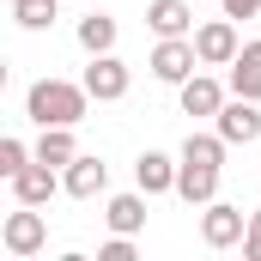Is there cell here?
Returning <instances> with one entry per match:
<instances>
[{
    "instance_id": "6da1fadb",
    "label": "cell",
    "mask_w": 261,
    "mask_h": 261,
    "mask_svg": "<svg viewBox=\"0 0 261 261\" xmlns=\"http://www.w3.org/2000/svg\"><path fill=\"white\" fill-rule=\"evenodd\" d=\"M85 103H91V91L73 85V79H37L24 91V116L37 128H73V122H85Z\"/></svg>"
},
{
    "instance_id": "7a4b0ae2",
    "label": "cell",
    "mask_w": 261,
    "mask_h": 261,
    "mask_svg": "<svg viewBox=\"0 0 261 261\" xmlns=\"http://www.w3.org/2000/svg\"><path fill=\"white\" fill-rule=\"evenodd\" d=\"M0 243H6V255H18V261L43 255V243H49V219H43L37 206L18 200V213H6V225H0Z\"/></svg>"
},
{
    "instance_id": "3957f363",
    "label": "cell",
    "mask_w": 261,
    "mask_h": 261,
    "mask_svg": "<svg viewBox=\"0 0 261 261\" xmlns=\"http://www.w3.org/2000/svg\"><path fill=\"white\" fill-rule=\"evenodd\" d=\"M195 73H200V49H195V37H158V49H152V79L182 85V79H195Z\"/></svg>"
},
{
    "instance_id": "277c9868",
    "label": "cell",
    "mask_w": 261,
    "mask_h": 261,
    "mask_svg": "<svg viewBox=\"0 0 261 261\" xmlns=\"http://www.w3.org/2000/svg\"><path fill=\"white\" fill-rule=\"evenodd\" d=\"M243 231H249L243 206H231V200H206L200 206V243L206 249H231V243H243Z\"/></svg>"
},
{
    "instance_id": "5b68a950",
    "label": "cell",
    "mask_w": 261,
    "mask_h": 261,
    "mask_svg": "<svg viewBox=\"0 0 261 261\" xmlns=\"http://www.w3.org/2000/svg\"><path fill=\"white\" fill-rule=\"evenodd\" d=\"M79 85H85L97 103H122L128 85H134V73H128V61H116V49H110V55H91V67H85Z\"/></svg>"
},
{
    "instance_id": "8992f818",
    "label": "cell",
    "mask_w": 261,
    "mask_h": 261,
    "mask_svg": "<svg viewBox=\"0 0 261 261\" xmlns=\"http://www.w3.org/2000/svg\"><path fill=\"white\" fill-rule=\"evenodd\" d=\"M213 122H219V134H225L231 146H255V140H261V110H255V97H237V91H231L225 110H219Z\"/></svg>"
},
{
    "instance_id": "52a82bcc",
    "label": "cell",
    "mask_w": 261,
    "mask_h": 261,
    "mask_svg": "<svg viewBox=\"0 0 261 261\" xmlns=\"http://www.w3.org/2000/svg\"><path fill=\"white\" fill-rule=\"evenodd\" d=\"M55 189H67V182H61V170H55V164H43V158H31V164L12 176V200H24V206H49Z\"/></svg>"
},
{
    "instance_id": "ba28073f",
    "label": "cell",
    "mask_w": 261,
    "mask_h": 261,
    "mask_svg": "<svg viewBox=\"0 0 261 261\" xmlns=\"http://www.w3.org/2000/svg\"><path fill=\"white\" fill-rule=\"evenodd\" d=\"M195 49H200V67H231L237 61V24L231 18H213V24H200L195 31Z\"/></svg>"
},
{
    "instance_id": "9c48e42d",
    "label": "cell",
    "mask_w": 261,
    "mask_h": 261,
    "mask_svg": "<svg viewBox=\"0 0 261 261\" xmlns=\"http://www.w3.org/2000/svg\"><path fill=\"white\" fill-rule=\"evenodd\" d=\"M61 182H67V195H73V200H97L103 189H110V164L91 158V152H79V158L61 170Z\"/></svg>"
},
{
    "instance_id": "30bf717a",
    "label": "cell",
    "mask_w": 261,
    "mask_h": 261,
    "mask_svg": "<svg viewBox=\"0 0 261 261\" xmlns=\"http://www.w3.org/2000/svg\"><path fill=\"white\" fill-rule=\"evenodd\" d=\"M176 195L189 200V206L219 200V164H206V158H182V170H176Z\"/></svg>"
},
{
    "instance_id": "8fae6325",
    "label": "cell",
    "mask_w": 261,
    "mask_h": 261,
    "mask_svg": "<svg viewBox=\"0 0 261 261\" xmlns=\"http://www.w3.org/2000/svg\"><path fill=\"white\" fill-rule=\"evenodd\" d=\"M176 170H182V158H170V152H140L134 182H140L146 195H176Z\"/></svg>"
},
{
    "instance_id": "7c38bea8",
    "label": "cell",
    "mask_w": 261,
    "mask_h": 261,
    "mask_svg": "<svg viewBox=\"0 0 261 261\" xmlns=\"http://www.w3.org/2000/svg\"><path fill=\"white\" fill-rule=\"evenodd\" d=\"M176 91H182V116H219V110H225V85H219L213 73H195V79H182Z\"/></svg>"
},
{
    "instance_id": "4fadbf2b",
    "label": "cell",
    "mask_w": 261,
    "mask_h": 261,
    "mask_svg": "<svg viewBox=\"0 0 261 261\" xmlns=\"http://www.w3.org/2000/svg\"><path fill=\"white\" fill-rule=\"evenodd\" d=\"M146 24H152L158 37H189L195 12H189V0H152V6H146Z\"/></svg>"
},
{
    "instance_id": "5bb4252c",
    "label": "cell",
    "mask_w": 261,
    "mask_h": 261,
    "mask_svg": "<svg viewBox=\"0 0 261 261\" xmlns=\"http://www.w3.org/2000/svg\"><path fill=\"white\" fill-rule=\"evenodd\" d=\"M103 219H110V231H122V237L146 231V189H140V195H110Z\"/></svg>"
},
{
    "instance_id": "9a60e30c",
    "label": "cell",
    "mask_w": 261,
    "mask_h": 261,
    "mask_svg": "<svg viewBox=\"0 0 261 261\" xmlns=\"http://www.w3.org/2000/svg\"><path fill=\"white\" fill-rule=\"evenodd\" d=\"M231 91L261 103V43H243V49H237V61H231Z\"/></svg>"
},
{
    "instance_id": "2e32d148",
    "label": "cell",
    "mask_w": 261,
    "mask_h": 261,
    "mask_svg": "<svg viewBox=\"0 0 261 261\" xmlns=\"http://www.w3.org/2000/svg\"><path fill=\"white\" fill-rule=\"evenodd\" d=\"M43 164H55V170H67L73 158H79V140H73V128H43V140L31 146Z\"/></svg>"
},
{
    "instance_id": "e0dca14e",
    "label": "cell",
    "mask_w": 261,
    "mask_h": 261,
    "mask_svg": "<svg viewBox=\"0 0 261 261\" xmlns=\"http://www.w3.org/2000/svg\"><path fill=\"white\" fill-rule=\"evenodd\" d=\"M79 49H85V55H110V49H116V18H110V12L79 18Z\"/></svg>"
},
{
    "instance_id": "ac0fdd59",
    "label": "cell",
    "mask_w": 261,
    "mask_h": 261,
    "mask_svg": "<svg viewBox=\"0 0 261 261\" xmlns=\"http://www.w3.org/2000/svg\"><path fill=\"white\" fill-rule=\"evenodd\" d=\"M12 18L24 31H49L55 24V0H12Z\"/></svg>"
},
{
    "instance_id": "d6986e66",
    "label": "cell",
    "mask_w": 261,
    "mask_h": 261,
    "mask_svg": "<svg viewBox=\"0 0 261 261\" xmlns=\"http://www.w3.org/2000/svg\"><path fill=\"white\" fill-rule=\"evenodd\" d=\"M31 158H37V152H31V146H24V140H12V134H6V140H0V176H6V182H12V176H18V170H24V164H31Z\"/></svg>"
},
{
    "instance_id": "ffe728a7",
    "label": "cell",
    "mask_w": 261,
    "mask_h": 261,
    "mask_svg": "<svg viewBox=\"0 0 261 261\" xmlns=\"http://www.w3.org/2000/svg\"><path fill=\"white\" fill-rule=\"evenodd\" d=\"M97 261H134V237H122V231H116V237L97 249Z\"/></svg>"
},
{
    "instance_id": "44dd1931",
    "label": "cell",
    "mask_w": 261,
    "mask_h": 261,
    "mask_svg": "<svg viewBox=\"0 0 261 261\" xmlns=\"http://www.w3.org/2000/svg\"><path fill=\"white\" fill-rule=\"evenodd\" d=\"M243 255H249V261H261V206L249 213V231H243Z\"/></svg>"
},
{
    "instance_id": "7402d4cb",
    "label": "cell",
    "mask_w": 261,
    "mask_h": 261,
    "mask_svg": "<svg viewBox=\"0 0 261 261\" xmlns=\"http://www.w3.org/2000/svg\"><path fill=\"white\" fill-rule=\"evenodd\" d=\"M219 6H225V18H255L261 12V0H219Z\"/></svg>"
}]
</instances>
